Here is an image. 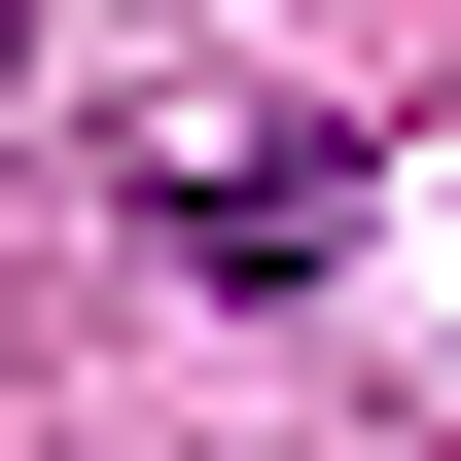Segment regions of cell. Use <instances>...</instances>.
Here are the masks:
<instances>
[{
  "mask_svg": "<svg viewBox=\"0 0 461 461\" xmlns=\"http://www.w3.org/2000/svg\"><path fill=\"white\" fill-rule=\"evenodd\" d=\"M0 71H36V0H0Z\"/></svg>",
  "mask_w": 461,
  "mask_h": 461,
  "instance_id": "6da1fadb",
  "label": "cell"
}]
</instances>
